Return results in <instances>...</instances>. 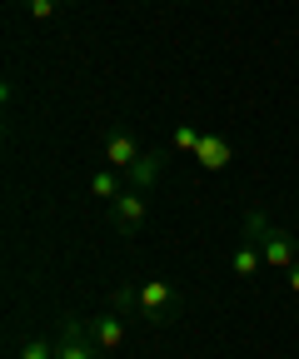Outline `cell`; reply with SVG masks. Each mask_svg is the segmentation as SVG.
Segmentation results:
<instances>
[{
    "label": "cell",
    "instance_id": "obj_15",
    "mask_svg": "<svg viewBox=\"0 0 299 359\" xmlns=\"http://www.w3.org/2000/svg\"><path fill=\"white\" fill-rule=\"evenodd\" d=\"M60 6H80V0H60Z\"/></svg>",
    "mask_w": 299,
    "mask_h": 359
},
{
    "label": "cell",
    "instance_id": "obj_9",
    "mask_svg": "<svg viewBox=\"0 0 299 359\" xmlns=\"http://www.w3.org/2000/svg\"><path fill=\"white\" fill-rule=\"evenodd\" d=\"M260 269H265V255H260V245H239L235 255H230V275L239 280V285H254V280H260Z\"/></svg>",
    "mask_w": 299,
    "mask_h": 359
},
{
    "label": "cell",
    "instance_id": "obj_10",
    "mask_svg": "<svg viewBox=\"0 0 299 359\" xmlns=\"http://www.w3.org/2000/svg\"><path fill=\"white\" fill-rule=\"evenodd\" d=\"M120 195H125V175H120V170H110V165H105V170H95V175H90V200L115 205Z\"/></svg>",
    "mask_w": 299,
    "mask_h": 359
},
{
    "label": "cell",
    "instance_id": "obj_5",
    "mask_svg": "<svg viewBox=\"0 0 299 359\" xmlns=\"http://www.w3.org/2000/svg\"><path fill=\"white\" fill-rule=\"evenodd\" d=\"M125 314H115V309H100L95 320H90V339H95V349L100 354H115V349H125Z\"/></svg>",
    "mask_w": 299,
    "mask_h": 359
},
{
    "label": "cell",
    "instance_id": "obj_13",
    "mask_svg": "<svg viewBox=\"0 0 299 359\" xmlns=\"http://www.w3.org/2000/svg\"><path fill=\"white\" fill-rule=\"evenodd\" d=\"M15 359H55V339H25Z\"/></svg>",
    "mask_w": 299,
    "mask_h": 359
},
{
    "label": "cell",
    "instance_id": "obj_4",
    "mask_svg": "<svg viewBox=\"0 0 299 359\" xmlns=\"http://www.w3.org/2000/svg\"><path fill=\"white\" fill-rule=\"evenodd\" d=\"M110 219H115V230H120V235H140V224L150 219V200H145V190H130V185H125V195L110 205Z\"/></svg>",
    "mask_w": 299,
    "mask_h": 359
},
{
    "label": "cell",
    "instance_id": "obj_6",
    "mask_svg": "<svg viewBox=\"0 0 299 359\" xmlns=\"http://www.w3.org/2000/svg\"><path fill=\"white\" fill-rule=\"evenodd\" d=\"M230 160H235V145L225 140V135H200V145H195L200 175H220V170H230Z\"/></svg>",
    "mask_w": 299,
    "mask_h": 359
},
{
    "label": "cell",
    "instance_id": "obj_12",
    "mask_svg": "<svg viewBox=\"0 0 299 359\" xmlns=\"http://www.w3.org/2000/svg\"><path fill=\"white\" fill-rule=\"evenodd\" d=\"M20 6H25V15H30V20L50 25V20H55V11H60V0H20Z\"/></svg>",
    "mask_w": 299,
    "mask_h": 359
},
{
    "label": "cell",
    "instance_id": "obj_1",
    "mask_svg": "<svg viewBox=\"0 0 299 359\" xmlns=\"http://www.w3.org/2000/svg\"><path fill=\"white\" fill-rule=\"evenodd\" d=\"M244 240H249V245H260L265 269H289V264H299V245H294V235L284 230V224H274L265 210H244Z\"/></svg>",
    "mask_w": 299,
    "mask_h": 359
},
{
    "label": "cell",
    "instance_id": "obj_16",
    "mask_svg": "<svg viewBox=\"0 0 299 359\" xmlns=\"http://www.w3.org/2000/svg\"><path fill=\"white\" fill-rule=\"evenodd\" d=\"M15 6H20V0H15Z\"/></svg>",
    "mask_w": 299,
    "mask_h": 359
},
{
    "label": "cell",
    "instance_id": "obj_14",
    "mask_svg": "<svg viewBox=\"0 0 299 359\" xmlns=\"http://www.w3.org/2000/svg\"><path fill=\"white\" fill-rule=\"evenodd\" d=\"M284 280H289V294H299V264H289V269H284Z\"/></svg>",
    "mask_w": 299,
    "mask_h": 359
},
{
    "label": "cell",
    "instance_id": "obj_11",
    "mask_svg": "<svg viewBox=\"0 0 299 359\" xmlns=\"http://www.w3.org/2000/svg\"><path fill=\"white\" fill-rule=\"evenodd\" d=\"M200 135H204V130H195V125H175V130H169V145H175V150H185V155H195Z\"/></svg>",
    "mask_w": 299,
    "mask_h": 359
},
{
    "label": "cell",
    "instance_id": "obj_2",
    "mask_svg": "<svg viewBox=\"0 0 299 359\" xmlns=\"http://www.w3.org/2000/svg\"><path fill=\"white\" fill-rule=\"evenodd\" d=\"M175 314H180V290L175 285H169V280H145L140 285V320L145 325H169V320H175Z\"/></svg>",
    "mask_w": 299,
    "mask_h": 359
},
{
    "label": "cell",
    "instance_id": "obj_7",
    "mask_svg": "<svg viewBox=\"0 0 299 359\" xmlns=\"http://www.w3.org/2000/svg\"><path fill=\"white\" fill-rule=\"evenodd\" d=\"M140 155H145V150H140V140H135L130 130H120V125H115V130L105 135V165H110V170H120V175H125Z\"/></svg>",
    "mask_w": 299,
    "mask_h": 359
},
{
    "label": "cell",
    "instance_id": "obj_3",
    "mask_svg": "<svg viewBox=\"0 0 299 359\" xmlns=\"http://www.w3.org/2000/svg\"><path fill=\"white\" fill-rule=\"evenodd\" d=\"M55 359H100V349L90 339V325H80L75 314H65L60 334H55Z\"/></svg>",
    "mask_w": 299,
    "mask_h": 359
},
{
    "label": "cell",
    "instance_id": "obj_8",
    "mask_svg": "<svg viewBox=\"0 0 299 359\" xmlns=\"http://www.w3.org/2000/svg\"><path fill=\"white\" fill-rule=\"evenodd\" d=\"M160 170H165V155H160V150H150V155H140V160H135L130 170H125V185H130V190H145V195H150V190L160 185Z\"/></svg>",
    "mask_w": 299,
    "mask_h": 359
}]
</instances>
